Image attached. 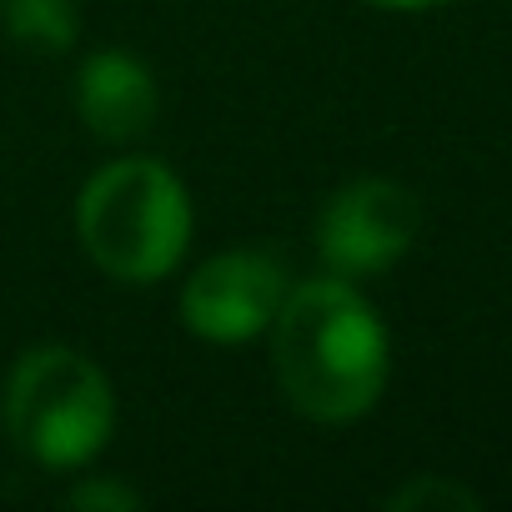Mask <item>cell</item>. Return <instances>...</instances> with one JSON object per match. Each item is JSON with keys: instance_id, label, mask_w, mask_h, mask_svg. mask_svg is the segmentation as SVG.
Masks as SVG:
<instances>
[{"instance_id": "cell-1", "label": "cell", "mask_w": 512, "mask_h": 512, "mask_svg": "<svg viewBox=\"0 0 512 512\" xmlns=\"http://www.w3.org/2000/svg\"><path fill=\"white\" fill-rule=\"evenodd\" d=\"M267 337L272 377L307 422L347 427L382 402L392 377V342L357 282L332 272L297 282Z\"/></svg>"}, {"instance_id": "cell-2", "label": "cell", "mask_w": 512, "mask_h": 512, "mask_svg": "<svg viewBox=\"0 0 512 512\" xmlns=\"http://www.w3.org/2000/svg\"><path fill=\"white\" fill-rule=\"evenodd\" d=\"M76 236L111 282L151 287L181 267L191 246V196L171 166L121 156L81 186Z\"/></svg>"}, {"instance_id": "cell-3", "label": "cell", "mask_w": 512, "mask_h": 512, "mask_svg": "<svg viewBox=\"0 0 512 512\" xmlns=\"http://www.w3.org/2000/svg\"><path fill=\"white\" fill-rule=\"evenodd\" d=\"M0 422L26 462L46 472H81L116 432V392L81 347L41 342L16 357L0 392Z\"/></svg>"}, {"instance_id": "cell-4", "label": "cell", "mask_w": 512, "mask_h": 512, "mask_svg": "<svg viewBox=\"0 0 512 512\" xmlns=\"http://www.w3.org/2000/svg\"><path fill=\"white\" fill-rule=\"evenodd\" d=\"M417 231H422V201L412 186L392 176H352L327 196L317 216V256L332 277L362 282L397 267L417 246Z\"/></svg>"}, {"instance_id": "cell-5", "label": "cell", "mask_w": 512, "mask_h": 512, "mask_svg": "<svg viewBox=\"0 0 512 512\" xmlns=\"http://www.w3.org/2000/svg\"><path fill=\"white\" fill-rule=\"evenodd\" d=\"M292 282H287V267L277 262L272 251L262 246H231V251H216L186 277L181 287V327L201 342H216V347H241V342H256L282 312Z\"/></svg>"}, {"instance_id": "cell-6", "label": "cell", "mask_w": 512, "mask_h": 512, "mask_svg": "<svg viewBox=\"0 0 512 512\" xmlns=\"http://www.w3.org/2000/svg\"><path fill=\"white\" fill-rule=\"evenodd\" d=\"M156 76L136 51H96L76 71V116L106 146H131L156 126Z\"/></svg>"}, {"instance_id": "cell-7", "label": "cell", "mask_w": 512, "mask_h": 512, "mask_svg": "<svg viewBox=\"0 0 512 512\" xmlns=\"http://www.w3.org/2000/svg\"><path fill=\"white\" fill-rule=\"evenodd\" d=\"M0 16H6V36L36 56H66L81 36L76 0H0Z\"/></svg>"}, {"instance_id": "cell-8", "label": "cell", "mask_w": 512, "mask_h": 512, "mask_svg": "<svg viewBox=\"0 0 512 512\" xmlns=\"http://www.w3.org/2000/svg\"><path fill=\"white\" fill-rule=\"evenodd\" d=\"M387 507L392 512H477L482 497L447 472H417L412 482L387 492Z\"/></svg>"}, {"instance_id": "cell-9", "label": "cell", "mask_w": 512, "mask_h": 512, "mask_svg": "<svg viewBox=\"0 0 512 512\" xmlns=\"http://www.w3.org/2000/svg\"><path fill=\"white\" fill-rule=\"evenodd\" d=\"M71 507H106V512H136L141 507V492L126 487L121 477H81L71 492H66Z\"/></svg>"}, {"instance_id": "cell-10", "label": "cell", "mask_w": 512, "mask_h": 512, "mask_svg": "<svg viewBox=\"0 0 512 512\" xmlns=\"http://www.w3.org/2000/svg\"><path fill=\"white\" fill-rule=\"evenodd\" d=\"M367 6H382V11H437V6H452V0H367Z\"/></svg>"}]
</instances>
